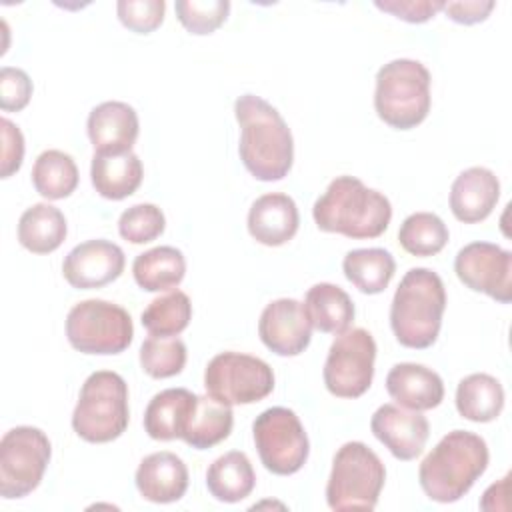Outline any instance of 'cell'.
<instances>
[{
    "label": "cell",
    "mask_w": 512,
    "mask_h": 512,
    "mask_svg": "<svg viewBox=\"0 0 512 512\" xmlns=\"http://www.w3.org/2000/svg\"><path fill=\"white\" fill-rule=\"evenodd\" d=\"M132 274L136 284L146 292L172 290L184 280L186 260L174 246H156L134 258Z\"/></svg>",
    "instance_id": "4316f807"
},
{
    "label": "cell",
    "mask_w": 512,
    "mask_h": 512,
    "mask_svg": "<svg viewBox=\"0 0 512 512\" xmlns=\"http://www.w3.org/2000/svg\"><path fill=\"white\" fill-rule=\"evenodd\" d=\"M32 184L46 200L68 198L78 186V168L70 154L44 150L32 166Z\"/></svg>",
    "instance_id": "4dcf8cb0"
},
{
    "label": "cell",
    "mask_w": 512,
    "mask_h": 512,
    "mask_svg": "<svg viewBox=\"0 0 512 512\" xmlns=\"http://www.w3.org/2000/svg\"><path fill=\"white\" fill-rule=\"evenodd\" d=\"M90 178L94 190L102 198L124 200L142 184L144 168L132 150L122 154H94Z\"/></svg>",
    "instance_id": "603a6c76"
},
{
    "label": "cell",
    "mask_w": 512,
    "mask_h": 512,
    "mask_svg": "<svg viewBox=\"0 0 512 512\" xmlns=\"http://www.w3.org/2000/svg\"><path fill=\"white\" fill-rule=\"evenodd\" d=\"M86 130L94 154H122L132 150L140 132V122L130 104L108 100L90 110Z\"/></svg>",
    "instance_id": "e0dca14e"
},
{
    "label": "cell",
    "mask_w": 512,
    "mask_h": 512,
    "mask_svg": "<svg viewBox=\"0 0 512 512\" xmlns=\"http://www.w3.org/2000/svg\"><path fill=\"white\" fill-rule=\"evenodd\" d=\"M342 270L362 294H380L388 288L396 262L384 248H356L344 256Z\"/></svg>",
    "instance_id": "f546056e"
},
{
    "label": "cell",
    "mask_w": 512,
    "mask_h": 512,
    "mask_svg": "<svg viewBox=\"0 0 512 512\" xmlns=\"http://www.w3.org/2000/svg\"><path fill=\"white\" fill-rule=\"evenodd\" d=\"M506 486H508V476H504L498 484H492V486L484 492V496H482V500H480V508H484V510H494V500H496V496H506Z\"/></svg>",
    "instance_id": "b9f144b4"
},
{
    "label": "cell",
    "mask_w": 512,
    "mask_h": 512,
    "mask_svg": "<svg viewBox=\"0 0 512 512\" xmlns=\"http://www.w3.org/2000/svg\"><path fill=\"white\" fill-rule=\"evenodd\" d=\"M454 272L474 292H482L500 304L512 300V252L498 244H466L454 258Z\"/></svg>",
    "instance_id": "4fadbf2b"
},
{
    "label": "cell",
    "mask_w": 512,
    "mask_h": 512,
    "mask_svg": "<svg viewBox=\"0 0 512 512\" xmlns=\"http://www.w3.org/2000/svg\"><path fill=\"white\" fill-rule=\"evenodd\" d=\"M128 386L112 370L92 372L78 394L72 412L74 432L92 444L112 442L128 428Z\"/></svg>",
    "instance_id": "8992f818"
},
{
    "label": "cell",
    "mask_w": 512,
    "mask_h": 512,
    "mask_svg": "<svg viewBox=\"0 0 512 512\" xmlns=\"http://www.w3.org/2000/svg\"><path fill=\"white\" fill-rule=\"evenodd\" d=\"M444 220L432 212H414L404 218L398 230L400 246L412 256H434L448 242Z\"/></svg>",
    "instance_id": "1f68e13d"
},
{
    "label": "cell",
    "mask_w": 512,
    "mask_h": 512,
    "mask_svg": "<svg viewBox=\"0 0 512 512\" xmlns=\"http://www.w3.org/2000/svg\"><path fill=\"white\" fill-rule=\"evenodd\" d=\"M256 474L248 456L240 450H230L218 456L206 470V488L220 502H240L252 494Z\"/></svg>",
    "instance_id": "484cf974"
},
{
    "label": "cell",
    "mask_w": 512,
    "mask_h": 512,
    "mask_svg": "<svg viewBox=\"0 0 512 512\" xmlns=\"http://www.w3.org/2000/svg\"><path fill=\"white\" fill-rule=\"evenodd\" d=\"M198 394L186 388H166L152 396L144 410V430L154 440L182 438Z\"/></svg>",
    "instance_id": "7402d4cb"
},
{
    "label": "cell",
    "mask_w": 512,
    "mask_h": 512,
    "mask_svg": "<svg viewBox=\"0 0 512 512\" xmlns=\"http://www.w3.org/2000/svg\"><path fill=\"white\" fill-rule=\"evenodd\" d=\"M254 444L266 470L278 476L296 474L308 460L310 442L294 410L272 406L252 424Z\"/></svg>",
    "instance_id": "30bf717a"
},
{
    "label": "cell",
    "mask_w": 512,
    "mask_h": 512,
    "mask_svg": "<svg viewBox=\"0 0 512 512\" xmlns=\"http://www.w3.org/2000/svg\"><path fill=\"white\" fill-rule=\"evenodd\" d=\"M232 424L234 414L230 404H224L208 394L198 396L182 440L196 450H208L230 436Z\"/></svg>",
    "instance_id": "f1b7e54d"
},
{
    "label": "cell",
    "mask_w": 512,
    "mask_h": 512,
    "mask_svg": "<svg viewBox=\"0 0 512 512\" xmlns=\"http://www.w3.org/2000/svg\"><path fill=\"white\" fill-rule=\"evenodd\" d=\"M66 218L60 208L38 202L26 208L18 220V242L32 254H50L66 240Z\"/></svg>",
    "instance_id": "cb8c5ba5"
},
{
    "label": "cell",
    "mask_w": 512,
    "mask_h": 512,
    "mask_svg": "<svg viewBox=\"0 0 512 512\" xmlns=\"http://www.w3.org/2000/svg\"><path fill=\"white\" fill-rule=\"evenodd\" d=\"M180 24L196 36L212 34L220 28L230 12L228 0H178L174 4Z\"/></svg>",
    "instance_id": "e575fe53"
},
{
    "label": "cell",
    "mask_w": 512,
    "mask_h": 512,
    "mask_svg": "<svg viewBox=\"0 0 512 512\" xmlns=\"http://www.w3.org/2000/svg\"><path fill=\"white\" fill-rule=\"evenodd\" d=\"M386 480L378 454L364 442H346L332 460L326 502L332 510H374Z\"/></svg>",
    "instance_id": "52a82bcc"
},
{
    "label": "cell",
    "mask_w": 512,
    "mask_h": 512,
    "mask_svg": "<svg viewBox=\"0 0 512 512\" xmlns=\"http://www.w3.org/2000/svg\"><path fill=\"white\" fill-rule=\"evenodd\" d=\"M312 216L322 232L354 240L378 238L390 224V200L356 176H336L314 202Z\"/></svg>",
    "instance_id": "7a4b0ae2"
},
{
    "label": "cell",
    "mask_w": 512,
    "mask_h": 512,
    "mask_svg": "<svg viewBox=\"0 0 512 512\" xmlns=\"http://www.w3.org/2000/svg\"><path fill=\"white\" fill-rule=\"evenodd\" d=\"M32 80L22 68L2 66L0 70V108L4 112H20L32 98Z\"/></svg>",
    "instance_id": "74e56055"
},
{
    "label": "cell",
    "mask_w": 512,
    "mask_h": 512,
    "mask_svg": "<svg viewBox=\"0 0 512 512\" xmlns=\"http://www.w3.org/2000/svg\"><path fill=\"white\" fill-rule=\"evenodd\" d=\"M504 408L502 384L484 372L470 374L458 382L456 410L470 422H492Z\"/></svg>",
    "instance_id": "83f0119b"
},
{
    "label": "cell",
    "mask_w": 512,
    "mask_h": 512,
    "mask_svg": "<svg viewBox=\"0 0 512 512\" xmlns=\"http://www.w3.org/2000/svg\"><path fill=\"white\" fill-rule=\"evenodd\" d=\"M376 342L364 328H348L334 338L324 362V384L338 398H360L372 384Z\"/></svg>",
    "instance_id": "7c38bea8"
},
{
    "label": "cell",
    "mask_w": 512,
    "mask_h": 512,
    "mask_svg": "<svg viewBox=\"0 0 512 512\" xmlns=\"http://www.w3.org/2000/svg\"><path fill=\"white\" fill-rule=\"evenodd\" d=\"M444 310L442 278L430 268H410L394 292L390 328L402 346L422 350L436 342Z\"/></svg>",
    "instance_id": "277c9868"
},
{
    "label": "cell",
    "mask_w": 512,
    "mask_h": 512,
    "mask_svg": "<svg viewBox=\"0 0 512 512\" xmlns=\"http://www.w3.org/2000/svg\"><path fill=\"white\" fill-rule=\"evenodd\" d=\"M66 338L82 354H120L134 338V326L122 306L90 298L70 308L66 316Z\"/></svg>",
    "instance_id": "ba28073f"
},
{
    "label": "cell",
    "mask_w": 512,
    "mask_h": 512,
    "mask_svg": "<svg viewBox=\"0 0 512 512\" xmlns=\"http://www.w3.org/2000/svg\"><path fill=\"white\" fill-rule=\"evenodd\" d=\"M166 228L164 212L156 204H134L118 218V232L126 242L146 244L156 240Z\"/></svg>",
    "instance_id": "d590c367"
},
{
    "label": "cell",
    "mask_w": 512,
    "mask_h": 512,
    "mask_svg": "<svg viewBox=\"0 0 512 512\" xmlns=\"http://www.w3.org/2000/svg\"><path fill=\"white\" fill-rule=\"evenodd\" d=\"M186 364V344L178 336H148L140 346V366L152 378H170Z\"/></svg>",
    "instance_id": "836d02e7"
},
{
    "label": "cell",
    "mask_w": 512,
    "mask_h": 512,
    "mask_svg": "<svg viewBox=\"0 0 512 512\" xmlns=\"http://www.w3.org/2000/svg\"><path fill=\"white\" fill-rule=\"evenodd\" d=\"M304 310L312 328L326 334H342L354 320V302L346 290L330 282L314 284L304 298Z\"/></svg>",
    "instance_id": "d4e9b609"
},
{
    "label": "cell",
    "mask_w": 512,
    "mask_h": 512,
    "mask_svg": "<svg viewBox=\"0 0 512 512\" xmlns=\"http://www.w3.org/2000/svg\"><path fill=\"white\" fill-rule=\"evenodd\" d=\"M386 390L398 406L408 410H432L444 400V382L432 368L416 362L394 364L386 376Z\"/></svg>",
    "instance_id": "44dd1931"
},
{
    "label": "cell",
    "mask_w": 512,
    "mask_h": 512,
    "mask_svg": "<svg viewBox=\"0 0 512 512\" xmlns=\"http://www.w3.org/2000/svg\"><path fill=\"white\" fill-rule=\"evenodd\" d=\"M372 434L390 450L398 460H414L422 454L430 424L418 410H408L398 404H382L370 420Z\"/></svg>",
    "instance_id": "2e32d148"
},
{
    "label": "cell",
    "mask_w": 512,
    "mask_h": 512,
    "mask_svg": "<svg viewBox=\"0 0 512 512\" xmlns=\"http://www.w3.org/2000/svg\"><path fill=\"white\" fill-rule=\"evenodd\" d=\"M124 266L126 258L122 248L110 240L96 238L74 246L66 254L62 274L72 288L92 290L120 278Z\"/></svg>",
    "instance_id": "5bb4252c"
},
{
    "label": "cell",
    "mask_w": 512,
    "mask_h": 512,
    "mask_svg": "<svg viewBox=\"0 0 512 512\" xmlns=\"http://www.w3.org/2000/svg\"><path fill=\"white\" fill-rule=\"evenodd\" d=\"M300 226L296 202L282 192L256 198L248 210V232L264 246H282L294 238Z\"/></svg>",
    "instance_id": "ffe728a7"
},
{
    "label": "cell",
    "mask_w": 512,
    "mask_h": 512,
    "mask_svg": "<svg viewBox=\"0 0 512 512\" xmlns=\"http://www.w3.org/2000/svg\"><path fill=\"white\" fill-rule=\"evenodd\" d=\"M430 72L410 58L386 62L376 74L374 108L382 122L396 130L422 124L430 112Z\"/></svg>",
    "instance_id": "5b68a950"
},
{
    "label": "cell",
    "mask_w": 512,
    "mask_h": 512,
    "mask_svg": "<svg viewBox=\"0 0 512 512\" xmlns=\"http://www.w3.org/2000/svg\"><path fill=\"white\" fill-rule=\"evenodd\" d=\"M134 480L144 500L154 504H170L186 494L188 468L174 452L160 450L140 460Z\"/></svg>",
    "instance_id": "ac0fdd59"
},
{
    "label": "cell",
    "mask_w": 512,
    "mask_h": 512,
    "mask_svg": "<svg viewBox=\"0 0 512 512\" xmlns=\"http://www.w3.org/2000/svg\"><path fill=\"white\" fill-rule=\"evenodd\" d=\"M488 446L470 430H452L426 454L418 468L424 494L440 504L460 500L488 468Z\"/></svg>",
    "instance_id": "3957f363"
},
{
    "label": "cell",
    "mask_w": 512,
    "mask_h": 512,
    "mask_svg": "<svg viewBox=\"0 0 512 512\" xmlns=\"http://www.w3.org/2000/svg\"><path fill=\"white\" fill-rule=\"evenodd\" d=\"M192 318V302L186 292L170 290L154 298L142 312V326L152 336H178Z\"/></svg>",
    "instance_id": "d6a6232c"
},
{
    "label": "cell",
    "mask_w": 512,
    "mask_h": 512,
    "mask_svg": "<svg viewBox=\"0 0 512 512\" xmlns=\"http://www.w3.org/2000/svg\"><path fill=\"white\" fill-rule=\"evenodd\" d=\"M258 336L278 356L302 354L312 338V324L304 304L294 298H278L266 304L258 320Z\"/></svg>",
    "instance_id": "9a60e30c"
},
{
    "label": "cell",
    "mask_w": 512,
    "mask_h": 512,
    "mask_svg": "<svg viewBox=\"0 0 512 512\" xmlns=\"http://www.w3.org/2000/svg\"><path fill=\"white\" fill-rule=\"evenodd\" d=\"M50 456V440L40 428H10L0 440V496L16 500L36 490Z\"/></svg>",
    "instance_id": "9c48e42d"
},
{
    "label": "cell",
    "mask_w": 512,
    "mask_h": 512,
    "mask_svg": "<svg viewBox=\"0 0 512 512\" xmlns=\"http://www.w3.org/2000/svg\"><path fill=\"white\" fill-rule=\"evenodd\" d=\"M208 396L236 406L264 400L274 390V372L258 356L242 352H220L204 370Z\"/></svg>",
    "instance_id": "8fae6325"
},
{
    "label": "cell",
    "mask_w": 512,
    "mask_h": 512,
    "mask_svg": "<svg viewBox=\"0 0 512 512\" xmlns=\"http://www.w3.org/2000/svg\"><path fill=\"white\" fill-rule=\"evenodd\" d=\"M374 6L404 22L422 24L434 18L442 10L444 2L442 0H384V2L376 0Z\"/></svg>",
    "instance_id": "f35d334b"
},
{
    "label": "cell",
    "mask_w": 512,
    "mask_h": 512,
    "mask_svg": "<svg viewBox=\"0 0 512 512\" xmlns=\"http://www.w3.org/2000/svg\"><path fill=\"white\" fill-rule=\"evenodd\" d=\"M2 128V178H10L14 172L20 170L24 160V136L20 128L10 122L8 118L0 120Z\"/></svg>",
    "instance_id": "ab89813d"
},
{
    "label": "cell",
    "mask_w": 512,
    "mask_h": 512,
    "mask_svg": "<svg viewBox=\"0 0 512 512\" xmlns=\"http://www.w3.org/2000/svg\"><path fill=\"white\" fill-rule=\"evenodd\" d=\"M492 0H464V2H444L442 10L446 16L458 24H478L484 22L494 10Z\"/></svg>",
    "instance_id": "60d3db41"
},
{
    "label": "cell",
    "mask_w": 512,
    "mask_h": 512,
    "mask_svg": "<svg viewBox=\"0 0 512 512\" xmlns=\"http://www.w3.org/2000/svg\"><path fill=\"white\" fill-rule=\"evenodd\" d=\"M240 124L238 154L244 168L262 182L288 176L294 162V140L282 114L256 94H242L234 102Z\"/></svg>",
    "instance_id": "6da1fadb"
},
{
    "label": "cell",
    "mask_w": 512,
    "mask_h": 512,
    "mask_svg": "<svg viewBox=\"0 0 512 512\" xmlns=\"http://www.w3.org/2000/svg\"><path fill=\"white\" fill-rule=\"evenodd\" d=\"M164 12V0H120L116 4L118 20L136 34L154 32L162 24Z\"/></svg>",
    "instance_id": "8d00e7d4"
},
{
    "label": "cell",
    "mask_w": 512,
    "mask_h": 512,
    "mask_svg": "<svg viewBox=\"0 0 512 512\" xmlns=\"http://www.w3.org/2000/svg\"><path fill=\"white\" fill-rule=\"evenodd\" d=\"M500 198L496 174L484 166L462 170L450 188V210L456 220L476 224L486 220Z\"/></svg>",
    "instance_id": "d6986e66"
}]
</instances>
